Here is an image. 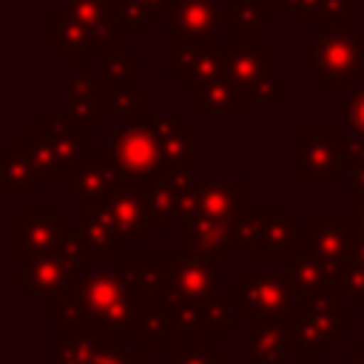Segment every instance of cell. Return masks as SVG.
Masks as SVG:
<instances>
[{"label":"cell","mask_w":364,"mask_h":364,"mask_svg":"<svg viewBox=\"0 0 364 364\" xmlns=\"http://www.w3.org/2000/svg\"><path fill=\"white\" fill-rule=\"evenodd\" d=\"M14 145L28 156V162L34 165V171L40 173V179H63L60 176V165L54 159V151H51V145L43 136V131H40L37 122L34 125H26L23 136H17Z\"/></svg>","instance_id":"836d02e7"},{"label":"cell","mask_w":364,"mask_h":364,"mask_svg":"<svg viewBox=\"0 0 364 364\" xmlns=\"http://www.w3.org/2000/svg\"><path fill=\"white\" fill-rule=\"evenodd\" d=\"M219 290V259L168 256V299L210 301Z\"/></svg>","instance_id":"4fadbf2b"},{"label":"cell","mask_w":364,"mask_h":364,"mask_svg":"<svg viewBox=\"0 0 364 364\" xmlns=\"http://www.w3.org/2000/svg\"><path fill=\"white\" fill-rule=\"evenodd\" d=\"M355 239H358V230L350 222V216H344V219H330V216L318 219L316 216V219H310V228L301 230V242L318 259H324L327 264H333L338 270L350 262Z\"/></svg>","instance_id":"ffe728a7"},{"label":"cell","mask_w":364,"mask_h":364,"mask_svg":"<svg viewBox=\"0 0 364 364\" xmlns=\"http://www.w3.org/2000/svg\"><path fill=\"white\" fill-rule=\"evenodd\" d=\"M347 199H350V205L364 202V165L350 171V182H347Z\"/></svg>","instance_id":"f6af8a7d"},{"label":"cell","mask_w":364,"mask_h":364,"mask_svg":"<svg viewBox=\"0 0 364 364\" xmlns=\"http://www.w3.org/2000/svg\"><path fill=\"white\" fill-rule=\"evenodd\" d=\"M168 364H230L222 358L219 347H205V341H179L171 347Z\"/></svg>","instance_id":"8d00e7d4"},{"label":"cell","mask_w":364,"mask_h":364,"mask_svg":"<svg viewBox=\"0 0 364 364\" xmlns=\"http://www.w3.org/2000/svg\"><path fill=\"white\" fill-rule=\"evenodd\" d=\"M250 3H259V6H264L267 11H282V0H250Z\"/></svg>","instance_id":"681fc988"},{"label":"cell","mask_w":364,"mask_h":364,"mask_svg":"<svg viewBox=\"0 0 364 364\" xmlns=\"http://www.w3.org/2000/svg\"><path fill=\"white\" fill-rule=\"evenodd\" d=\"M287 347H290L287 321L247 316V350L253 364H284Z\"/></svg>","instance_id":"4316f807"},{"label":"cell","mask_w":364,"mask_h":364,"mask_svg":"<svg viewBox=\"0 0 364 364\" xmlns=\"http://www.w3.org/2000/svg\"><path fill=\"white\" fill-rule=\"evenodd\" d=\"M114 270L136 299L159 310L168 307V256H119Z\"/></svg>","instance_id":"2e32d148"},{"label":"cell","mask_w":364,"mask_h":364,"mask_svg":"<svg viewBox=\"0 0 364 364\" xmlns=\"http://www.w3.org/2000/svg\"><path fill=\"white\" fill-rule=\"evenodd\" d=\"M299 236V219L287 216L282 205L247 208L236 225V245H242L253 259H287Z\"/></svg>","instance_id":"277c9868"},{"label":"cell","mask_w":364,"mask_h":364,"mask_svg":"<svg viewBox=\"0 0 364 364\" xmlns=\"http://www.w3.org/2000/svg\"><path fill=\"white\" fill-rule=\"evenodd\" d=\"M108 154L131 182H148L165 173L162 148L154 131V117L148 114L128 119V125H122L117 136L108 139Z\"/></svg>","instance_id":"8992f818"},{"label":"cell","mask_w":364,"mask_h":364,"mask_svg":"<svg viewBox=\"0 0 364 364\" xmlns=\"http://www.w3.org/2000/svg\"><path fill=\"white\" fill-rule=\"evenodd\" d=\"M179 245H182L185 259H219L222 262L236 247V228L191 213L179 222Z\"/></svg>","instance_id":"e0dca14e"},{"label":"cell","mask_w":364,"mask_h":364,"mask_svg":"<svg viewBox=\"0 0 364 364\" xmlns=\"http://www.w3.org/2000/svg\"><path fill=\"white\" fill-rule=\"evenodd\" d=\"M54 364H102L111 350H117V336L97 327H68L54 338Z\"/></svg>","instance_id":"44dd1931"},{"label":"cell","mask_w":364,"mask_h":364,"mask_svg":"<svg viewBox=\"0 0 364 364\" xmlns=\"http://www.w3.org/2000/svg\"><path fill=\"white\" fill-rule=\"evenodd\" d=\"M228 299L233 307L245 310V316L279 321H290L301 304V296L293 290L287 273L270 270H247L245 279L230 287Z\"/></svg>","instance_id":"5b68a950"},{"label":"cell","mask_w":364,"mask_h":364,"mask_svg":"<svg viewBox=\"0 0 364 364\" xmlns=\"http://www.w3.org/2000/svg\"><path fill=\"white\" fill-rule=\"evenodd\" d=\"M225 46L219 37H188L168 51V74L182 88H202L225 80Z\"/></svg>","instance_id":"9c48e42d"},{"label":"cell","mask_w":364,"mask_h":364,"mask_svg":"<svg viewBox=\"0 0 364 364\" xmlns=\"http://www.w3.org/2000/svg\"><path fill=\"white\" fill-rule=\"evenodd\" d=\"M338 162L341 168L353 171V168H361L364 165V139H338Z\"/></svg>","instance_id":"7bdbcfd3"},{"label":"cell","mask_w":364,"mask_h":364,"mask_svg":"<svg viewBox=\"0 0 364 364\" xmlns=\"http://www.w3.org/2000/svg\"><path fill=\"white\" fill-rule=\"evenodd\" d=\"M105 3H108V6H114V3H119V0H105Z\"/></svg>","instance_id":"f907efd6"},{"label":"cell","mask_w":364,"mask_h":364,"mask_svg":"<svg viewBox=\"0 0 364 364\" xmlns=\"http://www.w3.org/2000/svg\"><path fill=\"white\" fill-rule=\"evenodd\" d=\"M230 299H210L202 307V336H213V333H230Z\"/></svg>","instance_id":"f35d334b"},{"label":"cell","mask_w":364,"mask_h":364,"mask_svg":"<svg viewBox=\"0 0 364 364\" xmlns=\"http://www.w3.org/2000/svg\"><path fill=\"white\" fill-rule=\"evenodd\" d=\"M40 188V173L28 162V156L11 142V148L0 156V191L6 193H34Z\"/></svg>","instance_id":"d6a6232c"},{"label":"cell","mask_w":364,"mask_h":364,"mask_svg":"<svg viewBox=\"0 0 364 364\" xmlns=\"http://www.w3.org/2000/svg\"><path fill=\"white\" fill-rule=\"evenodd\" d=\"M316 77L330 91H344L364 68V43L347 28H324L310 48Z\"/></svg>","instance_id":"52a82bcc"},{"label":"cell","mask_w":364,"mask_h":364,"mask_svg":"<svg viewBox=\"0 0 364 364\" xmlns=\"http://www.w3.org/2000/svg\"><path fill=\"white\" fill-rule=\"evenodd\" d=\"M273 65V54L267 48H228L225 51V80L239 85V88H250L259 80L270 77Z\"/></svg>","instance_id":"f546056e"},{"label":"cell","mask_w":364,"mask_h":364,"mask_svg":"<svg viewBox=\"0 0 364 364\" xmlns=\"http://www.w3.org/2000/svg\"><path fill=\"white\" fill-rule=\"evenodd\" d=\"M247 102H282L287 97V77L284 74H270L259 80L256 85L245 88Z\"/></svg>","instance_id":"ab89813d"},{"label":"cell","mask_w":364,"mask_h":364,"mask_svg":"<svg viewBox=\"0 0 364 364\" xmlns=\"http://www.w3.org/2000/svg\"><path fill=\"white\" fill-rule=\"evenodd\" d=\"M222 26V3L219 0H171L168 3V37H216Z\"/></svg>","instance_id":"7402d4cb"},{"label":"cell","mask_w":364,"mask_h":364,"mask_svg":"<svg viewBox=\"0 0 364 364\" xmlns=\"http://www.w3.org/2000/svg\"><path fill=\"white\" fill-rule=\"evenodd\" d=\"M142 193L145 205V228L148 230H168L173 222H182L191 213L193 202V171H168L148 182H134Z\"/></svg>","instance_id":"ba28073f"},{"label":"cell","mask_w":364,"mask_h":364,"mask_svg":"<svg viewBox=\"0 0 364 364\" xmlns=\"http://www.w3.org/2000/svg\"><path fill=\"white\" fill-rule=\"evenodd\" d=\"M230 46L233 48H259V31L273 20V11H267L259 3L250 0H230Z\"/></svg>","instance_id":"4dcf8cb0"},{"label":"cell","mask_w":364,"mask_h":364,"mask_svg":"<svg viewBox=\"0 0 364 364\" xmlns=\"http://www.w3.org/2000/svg\"><path fill=\"white\" fill-rule=\"evenodd\" d=\"M284 273L293 284V290L301 296V299H310V296H336V284H338V267L327 264L324 259H318L299 236L296 247L290 250V256L284 259Z\"/></svg>","instance_id":"d6986e66"},{"label":"cell","mask_w":364,"mask_h":364,"mask_svg":"<svg viewBox=\"0 0 364 364\" xmlns=\"http://www.w3.org/2000/svg\"><path fill=\"white\" fill-rule=\"evenodd\" d=\"M91 273V256L80 236H65V242L54 253H43L28 259L14 270V282L23 284L31 299H57L63 293H74L82 279Z\"/></svg>","instance_id":"6da1fadb"},{"label":"cell","mask_w":364,"mask_h":364,"mask_svg":"<svg viewBox=\"0 0 364 364\" xmlns=\"http://www.w3.org/2000/svg\"><path fill=\"white\" fill-rule=\"evenodd\" d=\"M108 91L111 80L102 74H91L88 68L74 71L68 77V117L80 128H102L108 117Z\"/></svg>","instance_id":"9a60e30c"},{"label":"cell","mask_w":364,"mask_h":364,"mask_svg":"<svg viewBox=\"0 0 364 364\" xmlns=\"http://www.w3.org/2000/svg\"><path fill=\"white\" fill-rule=\"evenodd\" d=\"M63 9L82 26L94 51H105V48L117 46V40H119L117 14L105 0H65Z\"/></svg>","instance_id":"484cf974"},{"label":"cell","mask_w":364,"mask_h":364,"mask_svg":"<svg viewBox=\"0 0 364 364\" xmlns=\"http://www.w3.org/2000/svg\"><path fill=\"white\" fill-rule=\"evenodd\" d=\"M338 131L333 125H299L296 131V173L301 182L336 179L338 162Z\"/></svg>","instance_id":"8fae6325"},{"label":"cell","mask_w":364,"mask_h":364,"mask_svg":"<svg viewBox=\"0 0 364 364\" xmlns=\"http://www.w3.org/2000/svg\"><path fill=\"white\" fill-rule=\"evenodd\" d=\"M336 111L347 117L353 136H355V139H364V88L353 91L350 100H338Z\"/></svg>","instance_id":"b9f144b4"},{"label":"cell","mask_w":364,"mask_h":364,"mask_svg":"<svg viewBox=\"0 0 364 364\" xmlns=\"http://www.w3.org/2000/svg\"><path fill=\"white\" fill-rule=\"evenodd\" d=\"M139 74H142V63L134 60L128 48L111 46V48L102 51V77H105V80L131 85V80H136Z\"/></svg>","instance_id":"d590c367"},{"label":"cell","mask_w":364,"mask_h":364,"mask_svg":"<svg viewBox=\"0 0 364 364\" xmlns=\"http://www.w3.org/2000/svg\"><path fill=\"white\" fill-rule=\"evenodd\" d=\"M65 225L48 205H28L23 216L11 222V256L34 259L43 253H54L65 242Z\"/></svg>","instance_id":"30bf717a"},{"label":"cell","mask_w":364,"mask_h":364,"mask_svg":"<svg viewBox=\"0 0 364 364\" xmlns=\"http://www.w3.org/2000/svg\"><path fill=\"white\" fill-rule=\"evenodd\" d=\"M68 296L82 299L91 324H97L114 336L136 333V316L145 307V301L128 290V284L122 282V276L117 270H100V273L91 270L82 279V284Z\"/></svg>","instance_id":"3957f363"},{"label":"cell","mask_w":364,"mask_h":364,"mask_svg":"<svg viewBox=\"0 0 364 364\" xmlns=\"http://www.w3.org/2000/svg\"><path fill=\"white\" fill-rule=\"evenodd\" d=\"M338 364H364V347H355V350H350L344 358H338Z\"/></svg>","instance_id":"c3c4849f"},{"label":"cell","mask_w":364,"mask_h":364,"mask_svg":"<svg viewBox=\"0 0 364 364\" xmlns=\"http://www.w3.org/2000/svg\"><path fill=\"white\" fill-rule=\"evenodd\" d=\"M51 46L65 57V63L74 68V71H82L88 68V57H91V40L88 34L82 31V26L65 11V9H57L51 14Z\"/></svg>","instance_id":"83f0119b"},{"label":"cell","mask_w":364,"mask_h":364,"mask_svg":"<svg viewBox=\"0 0 364 364\" xmlns=\"http://www.w3.org/2000/svg\"><path fill=\"white\" fill-rule=\"evenodd\" d=\"M102 364H142V353L136 350V347H131V350H111L108 355H105V361Z\"/></svg>","instance_id":"bcb514c9"},{"label":"cell","mask_w":364,"mask_h":364,"mask_svg":"<svg viewBox=\"0 0 364 364\" xmlns=\"http://www.w3.org/2000/svg\"><path fill=\"white\" fill-rule=\"evenodd\" d=\"M171 0H119L114 3V14H117V34L125 40H139L142 28L151 26L156 20V14L162 9H168Z\"/></svg>","instance_id":"1f68e13d"},{"label":"cell","mask_w":364,"mask_h":364,"mask_svg":"<svg viewBox=\"0 0 364 364\" xmlns=\"http://www.w3.org/2000/svg\"><path fill=\"white\" fill-rule=\"evenodd\" d=\"M154 131L162 148L165 173L168 171H193V128L185 125L176 114L154 117Z\"/></svg>","instance_id":"603a6c76"},{"label":"cell","mask_w":364,"mask_h":364,"mask_svg":"<svg viewBox=\"0 0 364 364\" xmlns=\"http://www.w3.org/2000/svg\"><path fill=\"white\" fill-rule=\"evenodd\" d=\"M245 179H210L205 185H196L193 191V202H191V213L219 222V225H239L242 213L247 210L245 205ZM188 213V216H191Z\"/></svg>","instance_id":"5bb4252c"},{"label":"cell","mask_w":364,"mask_h":364,"mask_svg":"<svg viewBox=\"0 0 364 364\" xmlns=\"http://www.w3.org/2000/svg\"><path fill=\"white\" fill-rule=\"evenodd\" d=\"M125 173L119 171V165L114 162V156L105 154H88L85 162L63 179L65 193H74L80 199V205H105L122 185H125Z\"/></svg>","instance_id":"7c38bea8"},{"label":"cell","mask_w":364,"mask_h":364,"mask_svg":"<svg viewBox=\"0 0 364 364\" xmlns=\"http://www.w3.org/2000/svg\"><path fill=\"white\" fill-rule=\"evenodd\" d=\"M318 6H321V0H282V11L296 14V20L301 26H310V20L318 11Z\"/></svg>","instance_id":"ee69618b"},{"label":"cell","mask_w":364,"mask_h":364,"mask_svg":"<svg viewBox=\"0 0 364 364\" xmlns=\"http://www.w3.org/2000/svg\"><path fill=\"white\" fill-rule=\"evenodd\" d=\"M43 136L48 139L51 151H54V159L60 165V176H71L82 162L85 156L91 154V145H88V128H80L68 114L65 117H57V114H43L37 119Z\"/></svg>","instance_id":"ac0fdd59"},{"label":"cell","mask_w":364,"mask_h":364,"mask_svg":"<svg viewBox=\"0 0 364 364\" xmlns=\"http://www.w3.org/2000/svg\"><path fill=\"white\" fill-rule=\"evenodd\" d=\"M247 108L245 88L219 80L193 91V111L199 117H242Z\"/></svg>","instance_id":"f1b7e54d"},{"label":"cell","mask_w":364,"mask_h":364,"mask_svg":"<svg viewBox=\"0 0 364 364\" xmlns=\"http://www.w3.org/2000/svg\"><path fill=\"white\" fill-rule=\"evenodd\" d=\"M108 114L117 117H139L142 114V91L136 85H122V82H111L108 91Z\"/></svg>","instance_id":"74e56055"},{"label":"cell","mask_w":364,"mask_h":364,"mask_svg":"<svg viewBox=\"0 0 364 364\" xmlns=\"http://www.w3.org/2000/svg\"><path fill=\"white\" fill-rule=\"evenodd\" d=\"M287 330L296 355L301 361H318L341 336L350 333V307H341L338 296L301 299L296 316L287 321Z\"/></svg>","instance_id":"7a4b0ae2"},{"label":"cell","mask_w":364,"mask_h":364,"mask_svg":"<svg viewBox=\"0 0 364 364\" xmlns=\"http://www.w3.org/2000/svg\"><path fill=\"white\" fill-rule=\"evenodd\" d=\"M105 210H108V219L119 236V242H128V245H139L142 236H145V205H142V193L139 188L128 179L108 202H105Z\"/></svg>","instance_id":"cb8c5ba5"},{"label":"cell","mask_w":364,"mask_h":364,"mask_svg":"<svg viewBox=\"0 0 364 364\" xmlns=\"http://www.w3.org/2000/svg\"><path fill=\"white\" fill-rule=\"evenodd\" d=\"M350 222L355 225V230H358V236H364V202H358V205H350Z\"/></svg>","instance_id":"7dc6e473"},{"label":"cell","mask_w":364,"mask_h":364,"mask_svg":"<svg viewBox=\"0 0 364 364\" xmlns=\"http://www.w3.org/2000/svg\"><path fill=\"white\" fill-rule=\"evenodd\" d=\"M136 336L142 338V347H168L173 330L168 324L165 310H159L154 304H145L136 316Z\"/></svg>","instance_id":"e575fe53"},{"label":"cell","mask_w":364,"mask_h":364,"mask_svg":"<svg viewBox=\"0 0 364 364\" xmlns=\"http://www.w3.org/2000/svg\"><path fill=\"white\" fill-rule=\"evenodd\" d=\"M77 236L91 259H119V236L108 219L105 205H77Z\"/></svg>","instance_id":"d4e9b609"},{"label":"cell","mask_w":364,"mask_h":364,"mask_svg":"<svg viewBox=\"0 0 364 364\" xmlns=\"http://www.w3.org/2000/svg\"><path fill=\"white\" fill-rule=\"evenodd\" d=\"M350 6L353 0H321L318 11L313 14L310 26H327V28H347L350 20Z\"/></svg>","instance_id":"60d3db41"}]
</instances>
